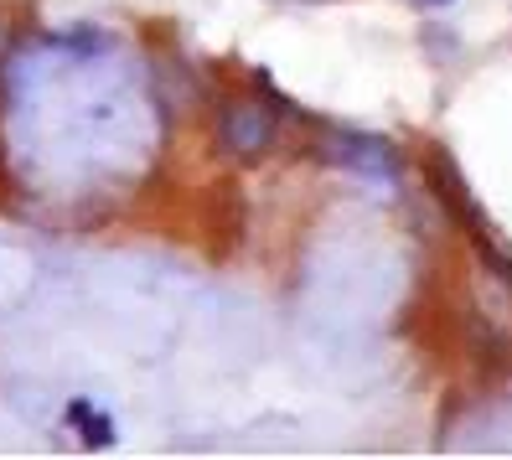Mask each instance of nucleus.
<instances>
[{
  "label": "nucleus",
  "mask_w": 512,
  "mask_h": 460,
  "mask_svg": "<svg viewBox=\"0 0 512 460\" xmlns=\"http://www.w3.org/2000/svg\"><path fill=\"white\" fill-rule=\"evenodd\" d=\"M218 145L233 161H259L275 145V109L259 99H233L218 109Z\"/></svg>",
  "instance_id": "1"
},
{
  "label": "nucleus",
  "mask_w": 512,
  "mask_h": 460,
  "mask_svg": "<svg viewBox=\"0 0 512 460\" xmlns=\"http://www.w3.org/2000/svg\"><path fill=\"white\" fill-rule=\"evenodd\" d=\"M316 156L326 166H342V171H363V176H399V150L378 140V135H352V130H337L316 140Z\"/></svg>",
  "instance_id": "2"
},
{
  "label": "nucleus",
  "mask_w": 512,
  "mask_h": 460,
  "mask_svg": "<svg viewBox=\"0 0 512 460\" xmlns=\"http://www.w3.org/2000/svg\"><path fill=\"white\" fill-rule=\"evenodd\" d=\"M68 419L78 424V440L88 445V450H109L114 445V419L109 414H99L88 398H73L68 404Z\"/></svg>",
  "instance_id": "4"
},
{
  "label": "nucleus",
  "mask_w": 512,
  "mask_h": 460,
  "mask_svg": "<svg viewBox=\"0 0 512 460\" xmlns=\"http://www.w3.org/2000/svg\"><path fill=\"white\" fill-rule=\"evenodd\" d=\"M430 192L445 202V212H450V218H466V228L481 238V207L471 202V192H466L461 171L450 166L445 156H430Z\"/></svg>",
  "instance_id": "3"
},
{
  "label": "nucleus",
  "mask_w": 512,
  "mask_h": 460,
  "mask_svg": "<svg viewBox=\"0 0 512 460\" xmlns=\"http://www.w3.org/2000/svg\"><path fill=\"white\" fill-rule=\"evenodd\" d=\"M425 6H450V0H425Z\"/></svg>",
  "instance_id": "5"
}]
</instances>
